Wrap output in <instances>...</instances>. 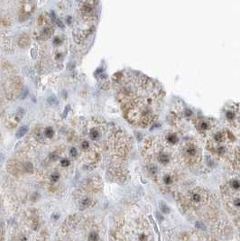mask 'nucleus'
Returning <instances> with one entry per match:
<instances>
[{
  "mask_svg": "<svg viewBox=\"0 0 240 241\" xmlns=\"http://www.w3.org/2000/svg\"><path fill=\"white\" fill-rule=\"evenodd\" d=\"M70 155L72 156V157H76L78 155V152H77V149L76 148H70Z\"/></svg>",
  "mask_w": 240,
  "mask_h": 241,
  "instance_id": "16",
  "label": "nucleus"
},
{
  "mask_svg": "<svg viewBox=\"0 0 240 241\" xmlns=\"http://www.w3.org/2000/svg\"><path fill=\"white\" fill-rule=\"evenodd\" d=\"M55 22H56V24L58 25V26H59V27H60V28H63V27H64V25L62 24V22L60 21V19H56Z\"/></svg>",
  "mask_w": 240,
  "mask_h": 241,
  "instance_id": "22",
  "label": "nucleus"
},
{
  "mask_svg": "<svg viewBox=\"0 0 240 241\" xmlns=\"http://www.w3.org/2000/svg\"><path fill=\"white\" fill-rule=\"evenodd\" d=\"M26 93H27V90H25V91L24 92V95H23V96H22V97H21V99H25V96H26V95H27V94H26Z\"/></svg>",
  "mask_w": 240,
  "mask_h": 241,
  "instance_id": "26",
  "label": "nucleus"
},
{
  "mask_svg": "<svg viewBox=\"0 0 240 241\" xmlns=\"http://www.w3.org/2000/svg\"><path fill=\"white\" fill-rule=\"evenodd\" d=\"M139 240L140 241H147V236H146L145 234L142 233V234L139 235Z\"/></svg>",
  "mask_w": 240,
  "mask_h": 241,
  "instance_id": "19",
  "label": "nucleus"
},
{
  "mask_svg": "<svg viewBox=\"0 0 240 241\" xmlns=\"http://www.w3.org/2000/svg\"><path fill=\"white\" fill-rule=\"evenodd\" d=\"M233 204L234 206L237 207V208H240V198L239 197H236L233 200Z\"/></svg>",
  "mask_w": 240,
  "mask_h": 241,
  "instance_id": "15",
  "label": "nucleus"
},
{
  "mask_svg": "<svg viewBox=\"0 0 240 241\" xmlns=\"http://www.w3.org/2000/svg\"><path fill=\"white\" fill-rule=\"evenodd\" d=\"M88 238H89L90 241H99V236L96 231H92V232H90L89 234V237Z\"/></svg>",
  "mask_w": 240,
  "mask_h": 241,
  "instance_id": "7",
  "label": "nucleus"
},
{
  "mask_svg": "<svg viewBox=\"0 0 240 241\" xmlns=\"http://www.w3.org/2000/svg\"><path fill=\"white\" fill-rule=\"evenodd\" d=\"M44 134H45V136L49 138H51L53 136V135H54V132H53V130L51 127H47L45 131H44Z\"/></svg>",
  "mask_w": 240,
  "mask_h": 241,
  "instance_id": "10",
  "label": "nucleus"
},
{
  "mask_svg": "<svg viewBox=\"0 0 240 241\" xmlns=\"http://www.w3.org/2000/svg\"><path fill=\"white\" fill-rule=\"evenodd\" d=\"M81 147H82V149L86 150V149L89 147V142H88V141H83L81 144Z\"/></svg>",
  "mask_w": 240,
  "mask_h": 241,
  "instance_id": "21",
  "label": "nucleus"
},
{
  "mask_svg": "<svg viewBox=\"0 0 240 241\" xmlns=\"http://www.w3.org/2000/svg\"><path fill=\"white\" fill-rule=\"evenodd\" d=\"M61 42H62V40L59 37V36H57V37H55L54 38V40H53V43H55V44H60V43H61Z\"/></svg>",
  "mask_w": 240,
  "mask_h": 241,
  "instance_id": "20",
  "label": "nucleus"
},
{
  "mask_svg": "<svg viewBox=\"0 0 240 241\" xmlns=\"http://www.w3.org/2000/svg\"><path fill=\"white\" fill-rule=\"evenodd\" d=\"M25 172H33V170H34V167H33V164H31V163H26L25 164Z\"/></svg>",
  "mask_w": 240,
  "mask_h": 241,
  "instance_id": "11",
  "label": "nucleus"
},
{
  "mask_svg": "<svg viewBox=\"0 0 240 241\" xmlns=\"http://www.w3.org/2000/svg\"><path fill=\"white\" fill-rule=\"evenodd\" d=\"M160 208H161V211H163V213H168V212H169V208H168L164 203H162V204L160 205Z\"/></svg>",
  "mask_w": 240,
  "mask_h": 241,
  "instance_id": "14",
  "label": "nucleus"
},
{
  "mask_svg": "<svg viewBox=\"0 0 240 241\" xmlns=\"http://www.w3.org/2000/svg\"><path fill=\"white\" fill-rule=\"evenodd\" d=\"M28 44H29L28 36H27V35H23V36H21L20 39H19V45H20L22 48H25Z\"/></svg>",
  "mask_w": 240,
  "mask_h": 241,
  "instance_id": "5",
  "label": "nucleus"
},
{
  "mask_svg": "<svg viewBox=\"0 0 240 241\" xmlns=\"http://www.w3.org/2000/svg\"><path fill=\"white\" fill-rule=\"evenodd\" d=\"M27 131H28V126H22L20 129L17 131L16 133V137L17 138H21L23 137L26 133H27Z\"/></svg>",
  "mask_w": 240,
  "mask_h": 241,
  "instance_id": "6",
  "label": "nucleus"
},
{
  "mask_svg": "<svg viewBox=\"0 0 240 241\" xmlns=\"http://www.w3.org/2000/svg\"><path fill=\"white\" fill-rule=\"evenodd\" d=\"M163 98L158 82L142 74H135L119 93L125 116L131 124L142 127L150 126L158 119Z\"/></svg>",
  "mask_w": 240,
  "mask_h": 241,
  "instance_id": "1",
  "label": "nucleus"
},
{
  "mask_svg": "<svg viewBox=\"0 0 240 241\" xmlns=\"http://www.w3.org/2000/svg\"><path fill=\"white\" fill-rule=\"evenodd\" d=\"M206 147L218 159L226 162L232 168L240 164V147L235 143V136L228 129L219 126L205 139Z\"/></svg>",
  "mask_w": 240,
  "mask_h": 241,
  "instance_id": "2",
  "label": "nucleus"
},
{
  "mask_svg": "<svg viewBox=\"0 0 240 241\" xmlns=\"http://www.w3.org/2000/svg\"><path fill=\"white\" fill-rule=\"evenodd\" d=\"M90 136L91 139L96 140V139H98V138L99 137V132L96 129H92L90 132Z\"/></svg>",
  "mask_w": 240,
  "mask_h": 241,
  "instance_id": "9",
  "label": "nucleus"
},
{
  "mask_svg": "<svg viewBox=\"0 0 240 241\" xmlns=\"http://www.w3.org/2000/svg\"><path fill=\"white\" fill-rule=\"evenodd\" d=\"M90 204H91V200L90 198H86L84 199L83 201H81V205H83L84 207H88L90 206Z\"/></svg>",
  "mask_w": 240,
  "mask_h": 241,
  "instance_id": "13",
  "label": "nucleus"
},
{
  "mask_svg": "<svg viewBox=\"0 0 240 241\" xmlns=\"http://www.w3.org/2000/svg\"><path fill=\"white\" fill-rule=\"evenodd\" d=\"M66 20H67V24H68V25H70V23H71V16H67Z\"/></svg>",
  "mask_w": 240,
  "mask_h": 241,
  "instance_id": "24",
  "label": "nucleus"
},
{
  "mask_svg": "<svg viewBox=\"0 0 240 241\" xmlns=\"http://www.w3.org/2000/svg\"><path fill=\"white\" fill-rule=\"evenodd\" d=\"M193 126L199 135L205 139L219 126L217 120L204 116H196L193 120Z\"/></svg>",
  "mask_w": 240,
  "mask_h": 241,
  "instance_id": "4",
  "label": "nucleus"
},
{
  "mask_svg": "<svg viewBox=\"0 0 240 241\" xmlns=\"http://www.w3.org/2000/svg\"><path fill=\"white\" fill-rule=\"evenodd\" d=\"M59 178H60L59 173H58V172H54V173H52L51 175V181H52V182H56V181L59 180Z\"/></svg>",
  "mask_w": 240,
  "mask_h": 241,
  "instance_id": "12",
  "label": "nucleus"
},
{
  "mask_svg": "<svg viewBox=\"0 0 240 241\" xmlns=\"http://www.w3.org/2000/svg\"><path fill=\"white\" fill-rule=\"evenodd\" d=\"M70 106L68 105V106L65 108V110L63 111V113H62V116H63V117H66V116H67L69 111H70Z\"/></svg>",
  "mask_w": 240,
  "mask_h": 241,
  "instance_id": "18",
  "label": "nucleus"
},
{
  "mask_svg": "<svg viewBox=\"0 0 240 241\" xmlns=\"http://www.w3.org/2000/svg\"><path fill=\"white\" fill-rule=\"evenodd\" d=\"M58 218H59V215H57V214L52 215V219H53V220H58Z\"/></svg>",
  "mask_w": 240,
  "mask_h": 241,
  "instance_id": "25",
  "label": "nucleus"
},
{
  "mask_svg": "<svg viewBox=\"0 0 240 241\" xmlns=\"http://www.w3.org/2000/svg\"><path fill=\"white\" fill-rule=\"evenodd\" d=\"M52 33H53L52 28H51V27H46V28H44V29H43V36H45V38H47V37H49L50 35H52Z\"/></svg>",
  "mask_w": 240,
  "mask_h": 241,
  "instance_id": "8",
  "label": "nucleus"
},
{
  "mask_svg": "<svg viewBox=\"0 0 240 241\" xmlns=\"http://www.w3.org/2000/svg\"><path fill=\"white\" fill-rule=\"evenodd\" d=\"M50 157L51 158V160H56V159H57V157H58V155H54V154H51Z\"/></svg>",
  "mask_w": 240,
  "mask_h": 241,
  "instance_id": "23",
  "label": "nucleus"
},
{
  "mask_svg": "<svg viewBox=\"0 0 240 241\" xmlns=\"http://www.w3.org/2000/svg\"><path fill=\"white\" fill-rule=\"evenodd\" d=\"M175 150L181 165L196 167L201 162L202 150L197 141L193 138L181 139Z\"/></svg>",
  "mask_w": 240,
  "mask_h": 241,
  "instance_id": "3",
  "label": "nucleus"
},
{
  "mask_svg": "<svg viewBox=\"0 0 240 241\" xmlns=\"http://www.w3.org/2000/svg\"><path fill=\"white\" fill-rule=\"evenodd\" d=\"M60 164L62 166H64V167H67L70 165V161L68 159H62L61 160V162H60Z\"/></svg>",
  "mask_w": 240,
  "mask_h": 241,
  "instance_id": "17",
  "label": "nucleus"
}]
</instances>
